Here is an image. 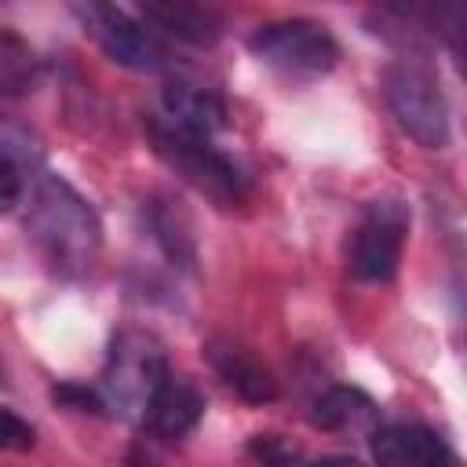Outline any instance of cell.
Wrapping results in <instances>:
<instances>
[{
	"label": "cell",
	"mask_w": 467,
	"mask_h": 467,
	"mask_svg": "<svg viewBox=\"0 0 467 467\" xmlns=\"http://www.w3.org/2000/svg\"><path fill=\"white\" fill-rule=\"evenodd\" d=\"M204 361L212 365V372L234 390L241 394L248 405H266L277 398V379L274 372L259 361V354L230 336H212L204 343Z\"/></svg>",
	"instance_id": "cell-9"
},
{
	"label": "cell",
	"mask_w": 467,
	"mask_h": 467,
	"mask_svg": "<svg viewBox=\"0 0 467 467\" xmlns=\"http://www.w3.org/2000/svg\"><path fill=\"white\" fill-rule=\"evenodd\" d=\"M36 445V431L11 409H0V452H26Z\"/></svg>",
	"instance_id": "cell-17"
},
{
	"label": "cell",
	"mask_w": 467,
	"mask_h": 467,
	"mask_svg": "<svg viewBox=\"0 0 467 467\" xmlns=\"http://www.w3.org/2000/svg\"><path fill=\"white\" fill-rule=\"evenodd\" d=\"M409 204L401 197H376L347 248V270L365 285H383L398 274L405 237H409Z\"/></svg>",
	"instance_id": "cell-6"
},
{
	"label": "cell",
	"mask_w": 467,
	"mask_h": 467,
	"mask_svg": "<svg viewBox=\"0 0 467 467\" xmlns=\"http://www.w3.org/2000/svg\"><path fill=\"white\" fill-rule=\"evenodd\" d=\"M168 372L171 368H168V354L161 339L142 328H124L113 336L106 365H102V379H99L102 405L113 416L139 423Z\"/></svg>",
	"instance_id": "cell-3"
},
{
	"label": "cell",
	"mask_w": 467,
	"mask_h": 467,
	"mask_svg": "<svg viewBox=\"0 0 467 467\" xmlns=\"http://www.w3.org/2000/svg\"><path fill=\"white\" fill-rule=\"evenodd\" d=\"M120 4L164 40L212 47L223 33V15L208 0H120Z\"/></svg>",
	"instance_id": "cell-8"
},
{
	"label": "cell",
	"mask_w": 467,
	"mask_h": 467,
	"mask_svg": "<svg viewBox=\"0 0 467 467\" xmlns=\"http://www.w3.org/2000/svg\"><path fill=\"white\" fill-rule=\"evenodd\" d=\"M248 452H252L255 460H270V463L303 456V452H299L296 445H288L281 434H255V438H252V445H248Z\"/></svg>",
	"instance_id": "cell-19"
},
{
	"label": "cell",
	"mask_w": 467,
	"mask_h": 467,
	"mask_svg": "<svg viewBox=\"0 0 467 467\" xmlns=\"http://www.w3.org/2000/svg\"><path fill=\"white\" fill-rule=\"evenodd\" d=\"M310 423L317 431H332V434H372L379 427V405L358 390V387H328L314 409H310Z\"/></svg>",
	"instance_id": "cell-13"
},
{
	"label": "cell",
	"mask_w": 467,
	"mask_h": 467,
	"mask_svg": "<svg viewBox=\"0 0 467 467\" xmlns=\"http://www.w3.org/2000/svg\"><path fill=\"white\" fill-rule=\"evenodd\" d=\"M201 416H204V394L186 376L168 372L164 383L157 387V394L150 398L139 423L157 441H179L201 423Z\"/></svg>",
	"instance_id": "cell-10"
},
{
	"label": "cell",
	"mask_w": 467,
	"mask_h": 467,
	"mask_svg": "<svg viewBox=\"0 0 467 467\" xmlns=\"http://www.w3.org/2000/svg\"><path fill=\"white\" fill-rule=\"evenodd\" d=\"M394 15L427 26L438 33L456 55L463 47V26H467V0H383Z\"/></svg>",
	"instance_id": "cell-14"
},
{
	"label": "cell",
	"mask_w": 467,
	"mask_h": 467,
	"mask_svg": "<svg viewBox=\"0 0 467 467\" xmlns=\"http://www.w3.org/2000/svg\"><path fill=\"white\" fill-rule=\"evenodd\" d=\"M368 441H372V456L394 467H441L456 460L449 441L423 423H390V427L379 423L368 434Z\"/></svg>",
	"instance_id": "cell-11"
},
{
	"label": "cell",
	"mask_w": 467,
	"mask_h": 467,
	"mask_svg": "<svg viewBox=\"0 0 467 467\" xmlns=\"http://www.w3.org/2000/svg\"><path fill=\"white\" fill-rule=\"evenodd\" d=\"M387 106L398 128L427 150H445L452 139L449 99L438 73L420 58H401L387 69Z\"/></svg>",
	"instance_id": "cell-4"
},
{
	"label": "cell",
	"mask_w": 467,
	"mask_h": 467,
	"mask_svg": "<svg viewBox=\"0 0 467 467\" xmlns=\"http://www.w3.org/2000/svg\"><path fill=\"white\" fill-rule=\"evenodd\" d=\"M146 135H150L157 157L182 182H190L197 193H204L219 208H237L248 201V175L237 168V161L230 153H223L212 142V135L186 131L161 113H153L146 120Z\"/></svg>",
	"instance_id": "cell-2"
},
{
	"label": "cell",
	"mask_w": 467,
	"mask_h": 467,
	"mask_svg": "<svg viewBox=\"0 0 467 467\" xmlns=\"http://www.w3.org/2000/svg\"><path fill=\"white\" fill-rule=\"evenodd\" d=\"M36 80V58L26 40H18L11 29H0V95L18 99L33 91Z\"/></svg>",
	"instance_id": "cell-15"
},
{
	"label": "cell",
	"mask_w": 467,
	"mask_h": 467,
	"mask_svg": "<svg viewBox=\"0 0 467 467\" xmlns=\"http://www.w3.org/2000/svg\"><path fill=\"white\" fill-rule=\"evenodd\" d=\"M0 376H4V365H0Z\"/></svg>",
	"instance_id": "cell-21"
},
{
	"label": "cell",
	"mask_w": 467,
	"mask_h": 467,
	"mask_svg": "<svg viewBox=\"0 0 467 467\" xmlns=\"http://www.w3.org/2000/svg\"><path fill=\"white\" fill-rule=\"evenodd\" d=\"M22 201V161L0 150V215H7Z\"/></svg>",
	"instance_id": "cell-18"
},
{
	"label": "cell",
	"mask_w": 467,
	"mask_h": 467,
	"mask_svg": "<svg viewBox=\"0 0 467 467\" xmlns=\"http://www.w3.org/2000/svg\"><path fill=\"white\" fill-rule=\"evenodd\" d=\"M150 226H153L157 241H161V248H164V255L171 263H179V266L193 263V241H190L182 219L171 208H150Z\"/></svg>",
	"instance_id": "cell-16"
},
{
	"label": "cell",
	"mask_w": 467,
	"mask_h": 467,
	"mask_svg": "<svg viewBox=\"0 0 467 467\" xmlns=\"http://www.w3.org/2000/svg\"><path fill=\"white\" fill-rule=\"evenodd\" d=\"M84 26L95 44L120 66L139 73H161L171 66V47L120 0H84Z\"/></svg>",
	"instance_id": "cell-7"
},
{
	"label": "cell",
	"mask_w": 467,
	"mask_h": 467,
	"mask_svg": "<svg viewBox=\"0 0 467 467\" xmlns=\"http://www.w3.org/2000/svg\"><path fill=\"white\" fill-rule=\"evenodd\" d=\"M55 401H62V405H69V409H77V412H102V409H106L99 390H88V387H77V383L58 387V390H55Z\"/></svg>",
	"instance_id": "cell-20"
},
{
	"label": "cell",
	"mask_w": 467,
	"mask_h": 467,
	"mask_svg": "<svg viewBox=\"0 0 467 467\" xmlns=\"http://www.w3.org/2000/svg\"><path fill=\"white\" fill-rule=\"evenodd\" d=\"M248 47L263 66H270L288 80H317L332 73L339 62L336 36L310 18H285V22L259 26L248 36Z\"/></svg>",
	"instance_id": "cell-5"
},
{
	"label": "cell",
	"mask_w": 467,
	"mask_h": 467,
	"mask_svg": "<svg viewBox=\"0 0 467 467\" xmlns=\"http://www.w3.org/2000/svg\"><path fill=\"white\" fill-rule=\"evenodd\" d=\"M26 230L33 237V244L40 248V255L62 274L88 270L102 248L99 212L62 175H40L36 179Z\"/></svg>",
	"instance_id": "cell-1"
},
{
	"label": "cell",
	"mask_w": 467,
	"mask_h": 467,
	"mask_svg": "<svg viewBox=\"0 0 467 467\" xmlns=\"http://www.w3.org/2000/svg\"><path fill=\"white\" fill-rule=\"evenodd\" d=\"M161 117H168L171 124L197 131V135H219L226 128V102L201 84L190 80H171L161 95Z\"/></svg>",
	"instance_id": "cell-12"
}]
</instances>
